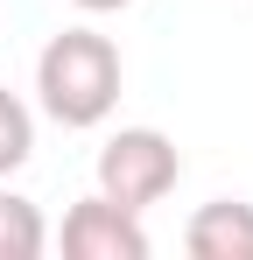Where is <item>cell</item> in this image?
<instances>
[{
	"mask_svg": "<svg viewBox=\"0 0 253 260\" xmlns=\"http://www.w3.org/2000/svg\"><path fill=\"white\" fill-rule=\"evenodd\" d=\"M120 49L113 36H99V28H64V36H49L36 56V106L56 120V127H106L113 120V106H120Z\"/></svg>",
	"mask_w": 253,
	"mask_h": 260,
	"instance_id": "obj_1",
	"label": "cell"
},
{
	"mask_svg": "<svg viewBox=\"0 0 253 260\" xmlns=\"http://www.w3.org/2000/svg\"><path fill=\"white\" fill-rule=\"evenodd\" d=\"M99 197H113L126 211H148V204H162L169 190H176V176H183V155H176V141L162 127H120L106 148H99Z\"/></svg>",
	"mask_w": 253,
	"mask_h": 260,
	"instance_id": "obj_2",
	"label": "cell"
},
{
	"mask_svg": "<svg viewBox=\"0 0 253 260\" xmlns=\"http://www.w3.org/2000/svg\"><path fill=\"white\" fill-rule=\"evenodd\" d=\"M78 14H120V7H134V0H71Z\"/></svg>",
	"mask_w": 253,
	"mask_h": 260,
	"instance_id": "obj_7",
	"label": "cell"
},
{
	"mask_svg": "<svg viewBox=\"0 0 253 260\" xmlns=\"http://www.w3.org/2000/svg\"><path fill=\"white\" fill-rule=\"evenodd\" d=\"M183 246L197 260H253V204H239V197L197 204V218L183 225Z\"/></svg>",
	"mask_w": 253,
	"mask_h": 260,
	"instance_id": "obj_4",
	"label": "cell"
},
{
	"mask_svg": "<svg viewBox=\"0 0 253 260\" xmlns=\"http://www.w3.org/2000/svg\"><path fill=\"white\" fill-rule=\"evenodd\" d=\"M28 155H36V113H28V99H14L0 85V183L21 169Z\"/></svg>",
	"mask_w": 253,
	"mask_h": 260,
	"instance_id": "obj_6",
	"label": "cell"
},
{
	"mask_svg": "<svg viewBox=\"0 0 253 260\" xmlns=\"http://www.w3.org/2000/svg\"><path fill=\"white\" fill-rule=\"evenodd\" d=\"M56 246L71 260H148V225H141V211H126V204L91 190V197H78L64 211Z\"/></svg>",
	"mask_w": 253,
	"mask_h": 260,
	"instance_id": "obj_3",
	"label": "cell"
},
{
	"mask_svg": "<svg viewBox=\"0 0 253 260\" xmlns=\"http://www.w3.org/2000/svg\"><path fill=\"white\" fill-rule=\"evenodd\" d=\"M42 246H49L42 211L21 197V190H7V183H0V260H36Z\"/></svg>",
	"mask_w": 253,
	"mask_h": 260,
	"instance_id": "obj_5",
	"label": "cell"
}]
</instances>
